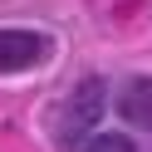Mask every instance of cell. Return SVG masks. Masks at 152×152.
<instances>
[{
  "mask_svg": "<svg viewBox=\"0 0 152 152\" xmlns=\"http://www.w3.org/2000/svg\"><path fill=\"white\" fill-rule=\"evenodd\" d=\"M103 79H79L74 83V93H69V108H64V118H59V132H54V142H59V152H74L83 142V132L88 128H98V118H103Z\"/></svg>",
  "mask_w": 152,
  "mask_h": 152,
  "instance_id": "obj_1",
  "label": "cell"
},
{
  "mask_svg": "<svg viewBox=\"0 0 152 152\" xmlns=\"http://www.w3.org/2000/svg\"><path fill=\"white\" fill-rule=\"evenodd\" d=\"M49 59V39L39 30H0V74H30Z\"/></svg>",
  "mask_w": 152,
  "mask_h": 152,
  "instance_id": "obj_2",
  "label": "cell"
},
{
  "mask_svg": "<svg viewBox=\"0 0 152 152\" xmlns=\"http://www.w3.org/2000/svg\"><path fill=\"white\" fill-rule=\"evenodd\" d=\"M118 108H123L128 123H137L142 132H152V79H132L128 88H123Z\"/></svg>",
  "mask_w": 152,
  "mask_h": 152,
  "instance_id": "obj_3",
  "label": "cell"
},
{
  "mask_svg": "<svg viewBox=\"0 0 152 152\" xmlns=\"http://www.w3.org/2000/svg\"><path fill=\"white\" fill-rule=\"evenodd\" d=\"M83 152H132V137L128 132H93L83 142Z\"/></svg>",
  "mask_w": 152,
  "mask_h": 152,
  "instance_id": "obj_4",
  "label": "cell"
}]
</instances>
